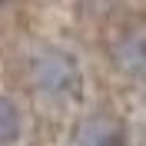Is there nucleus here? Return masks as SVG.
Listing matches in <instances>:
<instances>
[{"instance_id":"obj_1","label":"nucleus","mask_w":146,"mask_h":146,"mask_svg":"<svg viewBox=\"0 0 146 146\" xmlns=\"http://www.w3.org/2000/svg\"><path fill=\"white\" fill-rule=\"evenodd\" d=\"M30 76H33V86L43 96H70L76 86H80V66L70 53L63 50H40L30 63Z\"/></svg>"},{"instance_id":"obj_2","label":"nucleus","mask_w":146,"mask_h":146,"mask_svg":"<svg viewBox=\"0 0 146 146\" xmlns=\"http://www.w3.org/2000/svg\"><path fill=\"white\" fill-rule=\"evenodd\" d=\"M76 146H123V133L113 119L106 116H90L76 129Z\"/></svg>"},{"instance_id":"obj_3","label":"nucleus","mask_w":146,"mask_h":146,"mask_svg":"<svg viewBox=\"0 0 146 146\" xmlns=\"http://www.w3.org/2000/svg\"><path fill=\"white\" fill-rule=\"evenodd\" d=\"M17 133H20V113H17V106L7 96H0V146L13 143Z\"/></svg>"},{"instance_id":"obj_4","label":"nucleus","mask_w":146,"mask_h":146,"mask_svg":"<svg viewBox=\"0 0 146 146\" xmlns=\"http://www.w3.org/2000/svg\"><path fill=\"white\" fill-rule=\"evenodd\" d=\"M0 3H3V0H0Z\"/></svg>"}]
</instances>
